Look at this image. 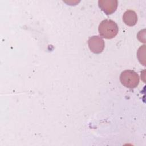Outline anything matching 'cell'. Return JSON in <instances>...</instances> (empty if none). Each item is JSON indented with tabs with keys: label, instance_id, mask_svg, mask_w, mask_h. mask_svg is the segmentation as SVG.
I'll list each match as a JSON object with an SVG mask.
<instances>
[{
	"label": "cell",
	"instance_id": "6da1fadb",
	"mask_svg": "<svg viewBox=\"0 0 146 146\" xmlns=\"http://www.w3.org/2000/svg\"><path fill=\"white\" fill-rule=\"evenodd\" d=\"M99 34L105 39H112L118 33L119 27L116 22L111 19L102 21L98 27Z\"/></svg>",
	"mask_w": 146,
	"mask_h": 146
},
{
	"label": "cell",
	"instance_id": "7a4b0ae2",
	"mask_svg": "<svg viewBox=\"0 0 146 146\" xmlns=\"http://www.w3.org/2000/svg\"><path fill=\"white\" fill-rule=\"evenodd\" d=\"M120 80L124 86L129 88H134L139 83V76L135 71L126 70L121 73Z\"/></svg>",
	"mask_w": 146,
	"mask_h": 146
},
{
	"label": "cell",
	"instance_id": "3957f363",
	"mask_svg": "<svg viewBox=\"0 0 146 146\" xmlns=\"http://www.w3.org/2000/svg\"><path fill=\"white\" fill-rule=\"evenodd\" d=\"M88 45L90 50L94 54L101 53L104 48V42L99 36H92L88 40Z\"/></svg>",
	"mask_w": 146,
	"mask_h": 146
},
{
	"label": "cell",
	"instance_id": "277c9868",
	"mask_svg": "<svg viewBox=\"0 0 146 146\" xmlns=\"http://www.w3.org/2000/svg\"><path fill=\"white\" fill-rule=\"evenodd\" d=\"M117 1L116 0H99V7L107 15L113 13L117 7Z\"/></svg>",
	"mask_w": 146,
	"mask_h": 146
},
{
	"label": "cell",
	"instance_id": "5b68a950",
	"mask_svg": "<svg viewBox=\"0 0 146 146\" xmlns=\"http://www.w3.org/2000/svg\"><path fill=\"white\" fill-rule=\"evenodd\" d=\"M123 20L125 25L129 26H133L137 23V15L133 10H128L124 12L123 16Z\"/></svg>",
	"mask_w": 146,
	"mask_h": 146
}]
</instances>
